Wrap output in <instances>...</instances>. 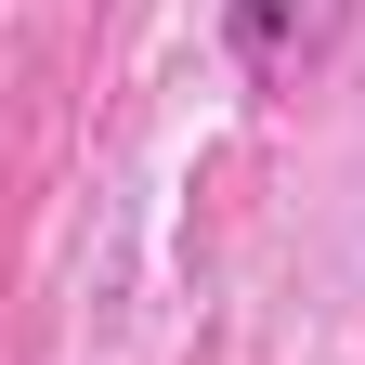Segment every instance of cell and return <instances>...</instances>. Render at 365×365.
Returning <instances> with one entry per match:
<instances>
[{
    "label": "cell",
    "instance_id": "6da1fadb",
    "mask_svg": "<svg viewBox=\"0 0 365 365\" xmlns=\"http://www.w3.org/2000/svg\"><path fill=\"white\" fill-rule=\"evenodd\" d=\"M235 14V53H248V78H300L327 39L352 26V0H222Z\"/></svg>",
    "mask_w": 365,
    "mask_h": 365
}]
</instances>
